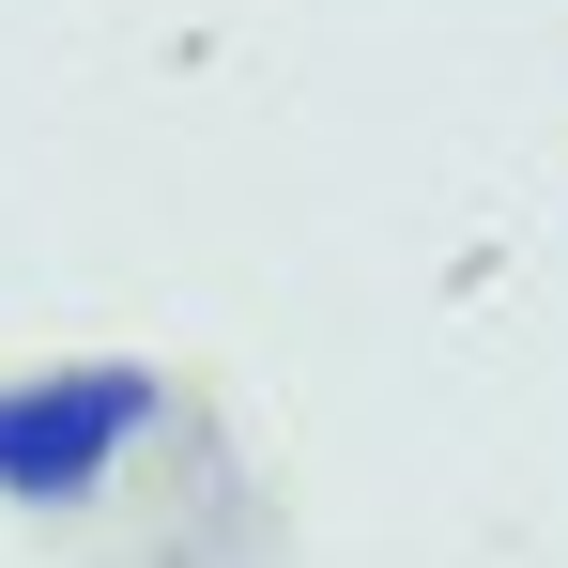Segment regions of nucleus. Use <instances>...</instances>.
<instances>
[{
	"mask_svg": "<svg viewBox=\"0 0 568 568\" xmlns=\"http://www.w3.org/2000/svg\"><path fill=\"white\" fill-rule=\"evenodd\" d=\"M154 430H170V369H139V354L16 369L0 384V507H93Z\"/></svg>",
	"mask_w": 568,
	"mask_h": 568,
	"instance_id": "nucleus-1",
	"label": "nucleus"
}]
</instances>
